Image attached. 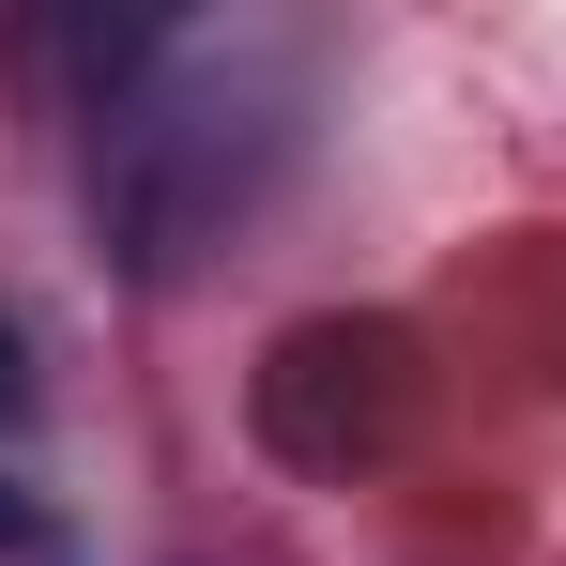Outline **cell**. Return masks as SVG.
<instances>
[{"label":"cell","mask_w":566,"mask_h":566,"mask_svg":"<svg viewBox=\"0 0 566 566\" xmlns=\"http://www.w3.org/2000/svg\"><path fill=\"white\" fill-rule=\"evenodd\" d=\"M0 413H31V337H15V306H0Z\"/></svg>","instance_id":"cell-1"},{"label":"cell","mask_w":566,"mask_h":566,"mask_svg":"<svg viewBox=\"0 0 566 566\" xmlns=\"http://www.w3.org/2000/svg\"><path fill=\"white\" fill-rule=\"evenodd\" d=\"M31 536H46V505H31V490L0 474V552H31Z\"/></svg>","instance_id":"cell-2"}]
</instances>
